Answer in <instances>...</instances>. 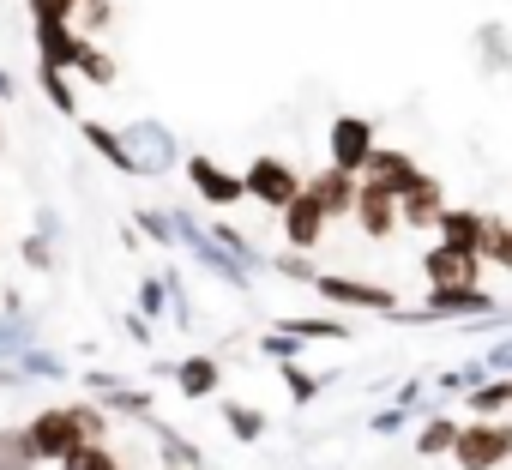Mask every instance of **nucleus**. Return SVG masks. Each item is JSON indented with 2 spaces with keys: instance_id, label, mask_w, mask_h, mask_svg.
I'll return each instance as SVG.
<instances>
[{
  "instance_id": "2eb2a0df",
  "label": "nucleus",
  "mask_w": 512,
  "mask_h": 470,
  "mask_svg": "<svg viewBox=\"0 0 512 470\" xmlns=\"http://www.w3.org/2000/svg\"><path fill=\"white\" fill-rule=\"evenodd\" d=\"M320 290H326V296H338V302H368V308H386V302H392L386 290H362V284H344V278H326Z\"/></svg>"
},
{
  "instance_id": "aec40b11",
  "label": "nucleus",
  "mask_w": 512,
  "mask_h": 470,
  "mask_svg": "<svg viewBox=\"0 0 512 470\" xmlns=\"http://www.w3.org/2000/svg\"><path fill=\"white\" fill-rule=\"evenodd\" d=\"M211 380H217V374H211V362H193V368L181 374V386H187V392H211Z\"/></svg>"
},
{
  "instance_id": "4be33fe9",
  "label": "nucleus",
  "mask_w": 512,
  "mask_h": 470,
  "mask_svg": "<svg viewBox=\"0 0 512 470\" xmlns=\"http://www.w3.org/2000/svg\"><path fill=\"white\" fill-rule=\"evenodd\" d=\"M79 67H85V73H91L97 85H103V79L115 73V67H109V55H91V49H79Z\"/></svg>"
},
{
  "instance_id": "6e6552de",
  "label": "nucleus",
  "mask_w": 512,
  "mask_h": 470,
  "mask_svg": "<svg viewBox=\"0 0 512 470\" xmlns=\"http://www.w3.org/2000/svg\"><path fill=\"white\" fill-rule=\"evenodd\" d=\"M362 169H368V181H374V187H386V193H404V187H416V181H422V169H416L404 151H368V163H362Z\"/></svg>"
},
{
  "instance_id": "7ed1b4c3",
  "label": "nucleus",
  "mask_w": 512,
  "mask_h": 470,
  "mask_svg": "<svg viewBox=\"0 0 512 470\" xmlns=\"http://www.w3.org/2000/svg\"><path fill=\"white\" fill-rule=\"evenodd\" d=\"M241 181H247V193H253V199H266L272 211H284V205H290V199L302 193V181H296V175H290V169H284L278 157H260V163H253V169H247Z\"/></svg>"
},
{
  "instance_id": "f8f14e48",
  "label": "nucleus",
  "mask_w": 512,
  "mask_h": 470,
  "mask_svg": "<svg viewBox=\"0 0 512 470\" xmlns=\"http://www.w3.org/2000/svg\"><path fill=\"white\" fill-rule=\"evenodd\" d=\"M37 49H43V67L79 61V37L67 31V19H37Z\"/></svg>"
},
{
  "instance_id": "20e7f679",
  "label": "nucleus",
  "mask_w": 512,
  "mask_h": 470,
  "mask_svg": "<svg viewBox=\"0 0 512 470\" xmlns=\"http://www.w3.org/2000/svg\"><path fill=\"white\" fill-rule=\"evenodd\" d=\"M368 151H374V127H368V121H356V115H350V121H338V127H332V163H338V169H350V175H356V169L368 163Z\"/></svg>"
},
{
  "instance_id": "ddd939ff",
  "label": "nucleus",
  "mask_w": 512,
  "mask_h": 470,
  "mask_svg": "<svg viewBox=\"0 0 512 470\" xmlns=\"http://www.w3.org/2000/svg\"><path fill=\"white\" fill-rule=\"evenodd\" d=\"M193 181H199V193L211 199V205H229V199H241L247 193V181H229L217 163H205V157H193Z\"/></svg>"
},
{
  "instance_id": "423d86ee",
  "label": "nucleus",
  "mask_w": 512,
  "mask_h": 470,
  "mask_svg": "<svg viewBox=\"0 0 512 470\" xmlns=\"http://www.w3.org/2000/svg\"><path fill=\"white\" fill-rule=\"evenodd\" d=\"M434 284H476V272H482V254H470V248H452V242H440L434 254H428V266H422Z\"/></svg>"
},
{
  "instance_id": "39448f33",
  "label": "nucleus",
  "mask_w": 512,
  "mask_h": 470,
  "mask_svg": "<svg viewBox=\"0 0 512 470\" xmlns=\"http://www.w3.org/2000/svg\"><path fill=\"white\" fill-rule=\"evenodd\" d=\"M440 211H446V199H440V181H416V187H404L398 193V217L410 223V229H434L440 223Z\"/></svg>"
},
{
  "instance_id": "9b49d317",
  "label": "nucleus",
  "mask_w": 512,
  "mask_h": 470,
  "mask_svg": "<svg viewBox=\"0 0 512 470\" xmlns=\"http://www.w3.org/2000/svg\"><path fill=\"white\" fill-rule=\"evenodd\" d=\"M308 193L326 205V217H338V211H356V181H350V169H338V163H332L326 175H314V181H308Z\"/></svg>"
},
{
  "instance_id": "4468645a",
  "label": "nucleus",
  "mask_w": 512,
  "mask_h": 470,
  "mask_svg": "<svg viewBox=\"0 0 512 470\" xmlns=\"http://www.w3.org/2000/svg\"><path fill=\"white\" fill-rule=\"evenodd\" d=\"M31 464H43L37 446H31V428L25 434H0V470H31Z\"/></svg>"
},
{
  "instance_id": "dca6fc26",
  "label": "nucleus",
  "mask_w": 512,
  "mask_h": 470,
  "mask_svg": "<svg viewBox=\"0 0 512 470\" xmlns=\"http://www.w3.org/2000/svg\"><path fill=\"white\" fill-rule=\"evenodd\" d=\"M61 464H67V470H115V458H109L103 446H85V440H79V446L61 458Z\"/></svg>"
},
{
  "instance_id": "9d476101",
  "label": "nucleus",
  "mask_w": 512,
  "mask_h": 470,
  "mask_svg": "<svg viewBox=\"0 0 512 470\" xmlns=\"http://www.w3.org/2000/svg\"><path fill=\"white\" fill-rule=\"evenodd\" d=\"M488 229H494V217H476V211H440V235H446L452 248H470V254H482Z\"/></svg>"
},
{
  "instance_id": "0eeeda50",
  "label": "nucleus",
  "mask_w": 512,
  "mask_h": 470,
  "mask_svg": "<svg viewBox=\"0 0 512 470\" xmlns=\"http://www.w3.org/2000/svg\"><path fill=\"white\" fill-rule=\"evenodd\" d=\"M284 229H290V242H296V248H314V242H320V229H326V205L302 187V193L284 205Z\"/></svg>"
},
{
  "instance_id": "1a4fd4ad",
  "label": "nucleus",
  "mask_w": 512,
  "mask_h": 470,
  "mask_svg": "<svg viewBox=\"0 0 512 470\" xmlns=\"http://www.w3.org/2000/svg\"><path fill=\"white\" fill-rule=\"evenodd\" d=\"M356 217H362V229L380 242L386 229H398V193H386V187H374V181H368V187L356 193Z\"/></svg>"
},
{
  "instance_id": "a211bd4d",
  "label": "nucleus",
  "mask_w": 512,
  "mask_h": 470,
  "mask_svg": "<svg viewBox=\"0 0 512 470\" xmlns=\"http://www.w3.org/2000/svg\"><path fill=\"white\" fill-rule=\"evenodd\" d=\"M452 440H458V428H452V422H428V428H422V452H446Z\"/></svg>"
},
{
  "instance_id": "6ab92c4d",
  "label": "nucleus",
  "mask_w": 512,
  "mask_h": 470,
  "mask_svg": "<svg viewBox=\"0 0 512 470\" xmlns=\"http://www.w3.org/2000/svg\"><path fill=\"white\" fill-rule=\"evenodd\" d=\"M500 404H512V386H488V392H476V398H470V410H476V416H488V410H500Z\"/></svg>"
},
{
  "instance_id": "f3484780",
  "label": "nucleus",
  "mask_w": 512,
  "mask_h": 470,
  "mask_svg": "<svg viewBox=\"0 0 512 470\" xmlns=\"http://www.w3.org/2000/svg\"><path fill=\"white\" fill-rule=\"evenodd\" d=\"M482 254H488L494 266H506V272H512V229H506V223H494V229H488V242H482Z\"/></svg>"
},
{
  "instance_id": "f03ea898",
  "label": "nucleus",
  "mask_w": 512,
  "mask_h": 470,
  "mask_svg": "<svg viewBox=\"0 0 512 470\" xmlns=\"http://www.w3.org/2000/svg\"><path fill=\"white\" fill-rule=\"evenodd\" d=\"M79 440H85L79 410H49V416L31 422V446H37V458H67Z\"/></svg>"
},
{
  "instance_id": "f257e3e1",
  "label": "nucleus",
  "mask_w": 512,
  "mask_h": 470,
  "mask_svg": "<svg viewBox=\"0 0 512 470\" xmlns=\"http://www.w3.org/2000/svg\"><path fill=\"white\" fill-rule=\"evenodd\" d=\"M452 458L464 470H494L500 458H512V422H470V428H458Z\"/></svg>"
},
{
  "instance_id": "412c9836",
  "label": "nucleus",
  "mask_w": 512,
  "mask_h": 470,
  "mask_svg": "<svg viewBox=\"0 0 512 470\" xmlns=\"http://www.w3.org/2000/svg\"><path fill=\"white\" fill-rule=\"evenodd\" d=\"M73 7H79V0H31V13H37V19H67Z\"/></svg>"
}]
</instances>
